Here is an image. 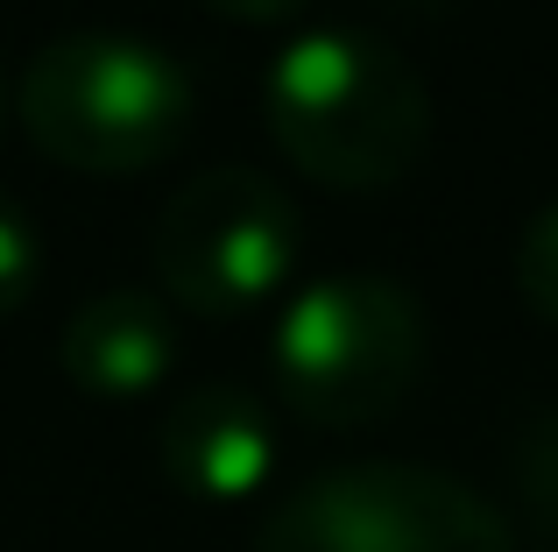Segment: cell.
<instances>
[{"instance_id":"cell-1","label":"cell","mask_w":558,"mask_h":552,"mask_svg":"<svg viewBox=\"0 0 558 552\" xmlns=\"http://www.w3.org/2000/svg\"><path fill=\"white\" fill-rule=\"evenodd\" d=\"M262 113L290 164L326 192H389L432 142V93L396 43L368 28H298L269 57Z\"/></svg>"},{"instance_id":"cell-2","label":"cell","mask_w":558,"mask_h":552,"mask_svg":"<svg viewBox=\"0 0 558 552\" xmlns=\"http://www.w3.org/2000/svg\"><path fill=\"white\" fill-rule=\"evenodd\" d=\"M14 121L50 164L85 178H135L184 149L198 121V85L163 43L78 28L22 64Z\"/></svg>"},{"instance_id":"cell-3","label":"cell","mask_w":558,"mask_h":552,"mask_svg":"<svg viewBox=\"0 0 558 552\" xmlns=\"http://www.w3.org/2000/svg\"><path fill=\"white\" fill-rule=\"evenodd\" d=\"M269 375L304 425L361 432L389 418L424 375V312L410 284L340 269L290 290L269 333Z\"/></svg>"},{"instance_id":"cell-4","label":"cell","mask_w":558,"mask_h":552,"mask_svg":"<svg viewBox=\"0 0 558 552\" xmlns=\"http://www.w3.org/2000/svg\"><path fill=\"white\" fill-rule=\"evenodd\" d=\"M149 255L163 304L198 319H247L283 298L304 255V220L269 170L213 164L163 199Z\"/></svg>"},{"instance_id":"cell-5","label":"cell","mask_w":558,"mask_h":552,"mask_svg":"<svg viewBox=\"0 0 558 552\" xmlns=\"http://www.w3.org/2000/svg\"><path fill=\"white\" fill-rule=\"evenodd\" d=\"M255 552H517L509 517L474 482L417 460H347L298 482Z\"/></svg>"},{"instance_id":"cell-6","label":"cell","mask_w":558,"mask_h":552,"mask_svg":"<svg viewBox=\"0 0 558 552\" xmlns=\"http://www.w3.org/2000/svg\"><path fill=\"white\" fill-rule=\"evenodd\" d=\"M170 489L191 503H247L276 475V418L255 389L241 383H205L163 411L156 432Z\"/></svg>"},{"instance_id":"cell-7","label":"cell","mask_w":558,"mask_h":552,"mask_svg":"<svg viewBox=\"0 0 558 552\" xmlns=\"http://www.w3.org/2000/svg\"><path fill=\"white\" fill-rule=\"evenodd\" d=\"M57 361H64L71 389L99 404H135L178 361V319H170L163 290L149 284H113L85 298L57 333Z\"/></svg>"},{"instance_id":"cell-8","label":"cell","mask_w":558,"mask_h":552,"mask_svg":"<svg viewBox=\"0 0 558 552\" xmlns=\"http://www.w3.org/2000/svg\"><path fill=\"white\" fill-rule=\"evenodd\" d=\"M509 475H517L523 517H531L537 539L558 552V404H545V411L523 418L517 454H509Z\"/></svg>"},{"instance_id":"cell-9","label":"cell","mask_w":558,"mask_h":552,"mask_svg":"<svg viewBox=\"0 0 558 552\" xmlns=\"http://www.w3.org/2000/svg\"><path fill=\"white\" fill-rule=\"evenodd\" d=\"M517 290L537 319L558 326V199H545L517 235Z\"/></svg>"},{"instance_id":"cell-10","label":"cell","mask_w":558,"mask_h":552,"mask_svg":"<svg viewBox=\"0 0 558 552\" xmlns=\"http://www.w3.org/2000/svg\"><path fill=\"white\" fill-rule=\"evenodd\" d=\"M43 284V235L8 192H0V319L22 312Z\"/></svg>"},{"instance_id":"cell-11","label":"cell","mask_w":558,"mask_h":552,"mask_svg":"<svg viewBox=\"0 0 558 552\" xmlns=\"http://www.w3.org/2000/svg\"><path fill=\"white\" fill-rule=\"evenodd\" d=\"M198 8H213L219 22H241V28H269V22H290L304 0H198Z\"/></svg>"},{"instance_id":"cell-12","label":"cell","mask_w":558,"mask_h":552,"mask_svg":"<svg viewBox=\"0 0 558 552\" xmlns=\"http://www.w3.org/2000/svg\"><path fill=\"white\" fill-rule=\"evenodd\" d=\"M396 8H410V14H446L452 0H396Z\"/></svg>"},{"instance_id":"cell-13","label":"cell","mask_w":558,"mask_h":552,"mask_svg":"<svg viewBox=\"0 0 558 552\" xmlns=\"http://www.w3.org/2000/svg\"><path fill=\"white\" fill-rule=\"evenodd\" d=\"M8 107H14V93H8V64H0V121H8Z\"/></svg>"}]
</instances>
